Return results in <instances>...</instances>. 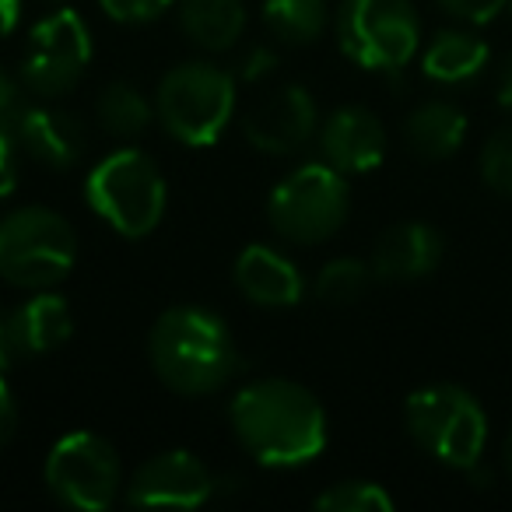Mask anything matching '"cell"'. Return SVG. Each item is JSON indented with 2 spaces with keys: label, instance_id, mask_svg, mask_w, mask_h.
<instances>
[{
  "label": "cell",
  "instance_id": "35",
  "mask_svg": "<svg viewBox=\"0 0 512 512\" xmlns=\"http://www.w3.org/2000/svg\"><path fill=\"white\" fill-rule=\"evenodd\" d=\"M502 463H505V474L512 477V428H509V435H505V446H502Z\"/></svg>",
  "mask_w": 512,
  "mask_h": 512
},
{
  "label": "cell",
  "instance_id": "36",
  "mask_svg": "<svg viewBox=\"0 0 512 512\" xmlns=\"http://www.w3.org/2000/svg\"><path fill=\"white\" fill-rule=\"evenodd\" d=\"M509 11H512V0H509Z\"/></svg>",
  "mask_w": 512,
  "mask_h": 512
},
{
  "label": "cell",
  "instance_id": "5",
  "mask_svg": "<svg viewBox=\"0 0 512 512\" xmlns=\"http://www.w3.org/2000/svg\"><path fill=\"white\" fill-rule=\"evenodd\" d=\"M235 113V78L204 60L172 67L155 95L162 127L190 148H207L225 134Z\"/></svg>",
  "mask_w": 512,
  "mask_h": 512
},
{
  "label": "cell",
  "instance_id": "16",
  "mask_svg": "<svg viewBox=\"0 0 512 512\" xmlns=\"http://www.w3.org/2000/svg\"><path fill=\"white\" fill-rule=\"evenodd\" d=\"M18 141H22L25 155L50 169H71L85 155V127L78 123V116L57 106L25 109L22 123H18Z\"/></svg>",
  "mask_w": 512,
  "mask_h": 512
},
{
  "label": "cell",
  "instance_id": "12",
  "mask_svg": "<svg viewBox=\"0 0 512 512\" xmlns=\"http://www.w3.org/2000/svg\"><path fill=\"white\" fill-rule=\"evenodd\" d=\"M242 134L264 155H295L316 134L313 95L299 85L264 95L242 120Z\"/></svg>",
  "mask_w": 512,
  "mask_h": 512
},
{
  "label": "cell",
  "instance_id": "31",
  "mask_svg": "<svg viewBox=\"0 0 512 512\" xmlns=\"http://www.w3.org/2000/svg\"><path fill=\"white\" fill-rule=\"evenodd\" d=\"M18 428V404H15V393H11L8 379L0 376V446H8L11 435Z\"/></svg>",
  "mask_w": 512,
  "mask_h": 512
},
{
  "label": "cell",
  "instance_id": "21",
  "mask_svg": "<svg viewBox=\"0 0 512 512\" xmlns=\"http://www.w3.org/2000/svg\"><path fill=\"white\" fill-rule=\"evenodd\" d=\"M18 320H22L29 355H43V351L60 348V344H67V337L74 334L71 306L53 292L32 295V299L18 309Z\"/></svg>",
  "mask_w": 512,
  "mask_h": 512
},
{
  "label": "cell",
  "instance_id": "4",
  "mask_svg": "<svg viewBox=\"0 0 512 512\" xmlns=\"http://www.w3.org/2000/svg\"><path fill=\"white\" fill-rule=\"evenodd\" d=\"M78 260V235L50 207H22L0 221V278L18 288H53Z\"/></svg>",
  "mask_w": 512,
  "mask_h": 512
},
{
  "label": "cell",
  "instance_id": "28",
  "mask_svg": "<svg viewBox=\"0 0 512 512\" xmlns=\"http://www.w3.org/2000/svg\"><path fill=\"white\" fill-rule=\"evenodd\" d=\"M453 18L470 25H488L509 8V0H439Z\"/></svg>",
  "mask_w": 512,
  "mask_h": 512
},
{
  "label": "cell",
  "instance_id": "29",
  "mask_svg": "<svg viewBox=\"0 0 512 512\" xmlns=\"http://www.w3.org/2000/svg\"><path fill=\"white\" fill-rule=\"evenodd\" d=\"M25 109H29V106H25L18 81L11 78L4 67H0V130H15V134H18V123H22Z\"/></svg>",
  "mask_w": 512,
  "mask_h": 512
},
{
  "label": "cell",
  "instance_id": "27",
  "mask_svg": "<svg viewBox=\"0 0 512 512\" xmlns=\"http://www.w3.org/2000/svg\"><path fill=\"white\" fill-rule=\"evenodd\" d=\"M99 4L109 18H116V22L141 25V22H155L158 15H165L176 0H99Z\"/></svg>",
  "mask_w": 512,
  "mask_h": 512
},
{
  "label": "cell",
  "instance_id": "18",
  "mask_svg": "<svg viewBox=\"0 0 512 512\" xmlns=\"http://www.w3.org/2000/svg\"><path fill=\"white\" fill-rule=\"evenodd\" d=\"M488 60L491 50L481 36H474V32H439L421 57V71L439 85H467L488 67Z\"/></svg>",
  "mask_w": 512,
  "mask_h": 512
},
{
  "label": "cell",
  "instance_id": "22",
  "mask_svg": "<svg viewBox=\"0 0 512 512\" xmlns=\"http://www.w3.org/2000/svg\"><path fill=\"white\" fill-rule=\"evenodd\" d=\"M95 116H99L102 130H109L113 137H137L155 120V109L134 85L116 81V85L102 88L99 102H95Z\"/></svg>",
  "mask_w": 512,
  "mask_h": 512
},
{
  "label": "cell",
  "instance_id": "34",
  "mask_svg": "<svg viewBox=\"0 0 512 512\" xmlns=\"http://www.w3.org/2000/svg\"><path fill=\"white\" fill-rule=\"evenodd\" d=\"M495 99L502 109H509L512 113V57L502 64V71H498V85H495Z\"/></svg>",
  "mask_w": 512,
  "mask_h": 512
},
{
  "label": "cell",
  "instance_id": "6",
  "mask_svg": "<svg viewBox=\"0 0 512 512\" xmlns=\"http://www.w3.org/2000/svg\"><path fill=\"white\" fill-rule=\"evenodd\" d=\"M85 197L102 221L127 239L155 232L165 214V179L144 151L123 148L102 158L85 179Z\"/></svg>",
  "mask_w": 512,
  "mask_h": 512
},
{
  "label": "cell",
  "instance_id": "1",
  "mask_svg": "<svg viewBox=\"0 0 512 512\" xmlns=\"http://www.w3.org/2000/svg\"><path fill=\"white\" fill-rule=\"evenodd\" d=\"M228 421L249 456L264 467H302L327 446V414L320 400L288 379H260L239 390Z\"/></svg>",
  "mask_w": 512,
  "mask_h": 512
},
{
  "label": "cell",
  "instance_id": "15",
  "mask_svg": "<svg viewBox=\"0 0 512 512\" xmlns=\"http://www.w3.org/2000/svg\"><path fill=\"white\" fill-rule=\"evenodd\" d=\"M235 285L249 302L267 309L295 306L306 292L299 267L271 246H246L235 260Z\"/></svg>",
  "mask_w": 512,
  "mask_h": 512
},
{
  "label": "cell",
  "instance_id": "33",
  "mask_svg": "<svg viewBox=\"0 0 512 512\" xmlns=\"http://www.w3.org/2000/svg\"><path fill=\"white\" fill-rule=\"evenodd\" d=\"M22 22V0H0V39L11 36Z\"/></svg>",
  "mask_w": 512,
  "mask_h": 512
},
{
  "label": "cell",
  "instance_id": "8",
  "mask_svg": "<svg viewBox=\"0 0 512 512\" xmlns=\"http://www.w3.org/2000/svg\"><path fill=\"white\" fill-rule=\"evenodd\" d=\"M348 207L351 190L344 183V172L327 162H313L274 186L267 214H271L274 232L285 235L288 242L316 246L348 221Z\"/></svg>",
  "mask_w": 512,
  "mask_h": 512
},
{
  "label": "cell",
  "instance_id": "10",
  "mask_svg": "<svg viewBox=\"0 0 512 512\" xmlns=\"http://www.w3.org/2000/svg\"><path fill=\"white\" fill-rule=\"evenodd\" d=\"M88 60H92L88 25L74 11H57L32 29L22 81L39 99H60L85 78Z\"/></svg>",
  "mask_w": 512,
  "mask_h": 512
},
{
  "label": "cell",
  "instance_id": "9",
  "mask_svg": "<svg viewBox=\"0 0 512 512\" xmlns=\"http://www.w3.org/2000/svg\"><path fill=\"white\" fill-rule=\"evenodd\" d=\"M46 488L67 509L102 512L120 491V460L116 449L95 432H71L57 439L46 456Z\"/></svg>",
  "mask_w": 512,
  "mask_h": 512
},
{
  "label": "cell",
  "instance_id": "24",
  "mask_svg": "<svg viewBox=\"0 0 512 512\" xmlns=\"http://www.w3.org/2000/svg\"><path fill=\"white\" fill-rule=\"evenodd\" d=\"M316 509L323 512H390L393 498L372 481H341L316 498Z\"/></svg>",
  "mask_w": 512,
  "mask_h": 512
},
{
  "label": "cell",
  "instance_id": "17",
  "mask_svg": "<svg viewBox=\"0 0 512 512\" xmlns=\"http://www.w3.org/2000/svg\"><path fill=\"white\" fill-rule=\"evenodd\" d=\"M407 148L418 158L428 162H442V158L456 155L467 137V116L453 106V102H425L418 106L404 123Z\"/></svg>",
  "mask_w": 512,
  "mask_h": 512
},
{
  "label": "cell",
  "instance_id": "20",
  "mask_svg": "<svg viewBox=\"0 0 512 512\" xmlns=\"http://www.w3.org/2000/svg\"><path fill=\"white\" fill-rule=\"evenodd\" d=\"M264 25L278 43L306 46L327 32V0H264Z\"/></svg>",
  "mask_w": 512,
  "mask_h": 512
},
{
  "label": "cell",
  "instance_id": "23",
  "mask_svg": "<svg viewBox=\"0 0 512 512\" xmlns=\"http://www.w3.org/2000/svg\"><path fill=\"white\" fill-rule=\"evenodd\" d=\"M372 271L355 260V256H341V260H330L327 267L316 278V299L327 302V306H351L369 292Z\"/></svg>",
  "mask_w": 512,
  "mask_h": 512
},
{
  "label": "cell",
  "instance_id": "3",
  "mask_svg": "<svg viewBox=\"0 0 512 512\" xmlns=\"http://www.w3.org/2000/svg\"><path fill=\"white\" fill-rule=\"evenodd\" d=\"M404 421L411 439L446 467L467 470L477 460H484L488 414L477 404L474 393H467L463 386L435 383L414 390L407 397Z\"/></svg>",
  "mask_w": 512,
  "mask_h": 512
},
{
  "label": "cell",
  "instance_id": "32",
  "mask_svg": "<svg viewBox=\"0 0 512 512\" xmlns=\"http://www.w3.org/2000/svg\"><path fill=\"white\" fill-rule=\"evenodd\" d=\"M274 67H278V57H274L271 50H264V46H256V50H249L246 60H242V78L256 81V78H264V74H271Z\"/></svg>",
  "mask_w": 512,
  "mask_h": 512
},
{
  "label": "cell",
  "instance_id": "2",
  "mask_svg": "<svg viewBox=\"0 0 512 512\" xmlns=\"http://www.w3.org/2000/svg\"><path fill=\"white\" fill-rule=\"evenodd\" d=\"M148 358L155 376L183 397L221 390L239 369L225 320L200 306L165 309L148 334Z\"/></svg>",
  "mask_w": 512,
  "mask_h": 512
},
{
  "label": "cell",
  "instance_id": "19",
  "mask_svg": "<svg viewBox=\"0 0 512 512\" xmlns=\"http://www.w3.org/2000/svg\"><path fill=\"white\" fill-rule=\"evenodd\" d=\"M179 25L200 50L221 53L239 43L246 29L242 0H179Z\"/></svg>",
  "mask_w": 512,
  "mask_h": 512
},
{
  "label": "cell",
  "instance_id": "30",
  "mask_svg": "<svg viewBox=\"0 0 512 512\" xmlns=\"http://www.w3.org/2000/svg\"><path fill=\"white\" fill-rule=\"evenodd\" d=\"M18 148L22 141L15 130H0V197L15 193L18 186Z\"/></svg>",
  "mask_w": 512,
  "mask_h": 512
},
{
  "label": "cell",
  "instance_id": "11",
  "mask_svg": "<svg viewBox=\"0 0 512 512\" xmlns=\"http://www.w3.org/2000/svg\"><path fill=\"white\" fill-rule=\"evenodd\" d=\"M218 491L214 474L186 449L158 453L134 470L127 502L141 509H197Z\"/></svg>",
  "mask_w": 512,
  "mask_h": 512
},
{
  "label": "cell",
  "instance_id": "7",
  "mask_svg": "<svg viewBox=\"0 0 512 512\" xmlns=\"http://www.w3.org/2000/svg\"><path fill=\"white\" fill-rule=\"evenodd\" d=\"M337 43L365 71H404L421 43V18L411 0H344Z\"/></svg>",
  "mask_w": 512,
  "mask_h": 512
},
{
  "label": "cell",
  "instance_id": "13",
  "mask_svg": "<svg viewBox=\"0 0 512 512\" xmlns=\"http://www.w3.org/2000/svg\"><path fill=\"white\" fill-rule=\"evenodd\" d=\"M320 151L327 165H334L344 176H362L383 165L386 130L376 113L362 106H344L323 123Z\"/></svg>",
  "mask_w": 512,
  "mask_h": 512
},
{
  "label": "cell",
  "instance_id": "26",
  "mask_svg": "<svg viewBox=\"0 0 512 512\" xmlns=\"http://www.w3.org/2000/svg\"><path fill=\"white\" fill-rule=\"evenodd\" d=\"M22 358H29V344H25L18 309H0V372H8Z\"/></svg>",
  "mask_w": 512,
  "mask_h": 512
},
{
  "label": "cell",
  "instance_id": "14",
  "mask_svg": "<svg viewBox=\"0 0 512 512\" xmlns=\"http://www.w3.org/2000/svg\"><path fill=\"white\" fill-rule=\"evenodd\" d=\"M442 260V235L432 225L404 221L383 232L372 253V271L383 281H418Z\"/></svg>",
  "mask_w": 512,
  "mask_h": 512
},
{
  "label": "cell",
  "instance_id": "25",
  "mask_svg": "<svg viewBox=\"0 0 512 512\" xmlns=\"http://www.w3.org/2000/svg\"><path fill=\"white\" fill-rule=\"evenodd\" d=\"M481 176L502 197H512V123L484 141L481 148Z\"/></svg>",
  "mask_w": 512,
  "mask_h": 512
}]
</instances>
